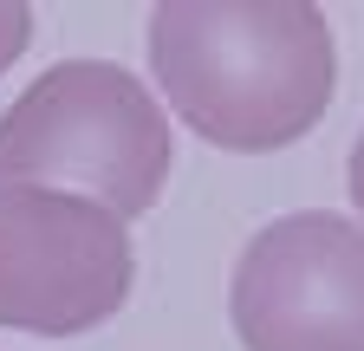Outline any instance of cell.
<instances>
[{
	"instance_id": "cell-5",
	"label": "cell",
	"mask_w": 364,
	"mask_h": 351,
	"mask_svg": "<svg viewBox=\"0 0 364 351\" xmlns=\"http://www.w3.org/2000/svg\"><path fill=\"white\" fill-rule=\"evenodd\" d=\"M33 39V7H20V0H0V72H7Z\"/></svg>"
},
{
	"instance_id": "cell-1",
	"label": "cell",
	"mask_w": 364,
	"mask_h": 351,
	"mask_svg": "<svg viewBox=\"0 0 364 351\" xmlns=\"http://www.w3.org/2000/svg\"><path fill=\"white\" fill-rule=\"evenodd\" d=\"M150 72L182 124L215 150H287L326 117L338 46L306 0H163Z\"/></svg>"
},
{
	"instance_id": "cell-2",
	"label": "cell",
	"mask_w": 364,
	"mask_h": 351,
	"mask_svg": "<svg viewBox=\"0 0 364 351\" xmlns=\"http://www.w3.org/2000/svg\"><path fill=\"white\" fill-rule=\"evenodd\" d=\"M163 183L169 124L111 59H65L0 111V189H72L111 215H144Z\"/></svg>"
},
{
	"instance_id": "cell-6",
	"label": "cell",
	"mask_w": 364,
	"mask_h": 351,
	"mask_svg": "<svg viewBox=\"0 0 364 351\" xmlns=\"http://www.w3.org/2000/svg\"><path fill=\"white\" fill-rule=\"evenodd\" d=\"M351 202H358V215H364V137H358V150H351Z\"/></svg>"
},
{
	"instance_id": "cell-3",
	"label": "cell",
	"mask_w": 364,
	"mask_h": 351,
	"mask_svg": "<svg viewBox=\"0 0 364 351\" xmlns=\"http://www.w3.org/2000/svg\"><path fill=\"white\" fill-rule=\"evenodd\" d=\"M130 234L111 208L0 189V325L39 338H78L130 299Z\"/></svg>"
},
{
	"instance_id": "cell-4",
	"label": "cell",
	"mask_w": 364,
	"mask_h": 351,
	"mask_svg": "<svg viewBox=\"0 0 364 351\" xmlns=\"http://www.w3.org/2000/svg\"><path fill=\"white\" fill-rule=\"evenodd\" d=\"M235 338L247 351H364V228L299 208L235 260Z\"/></svg>"
}]
</instances>
